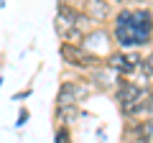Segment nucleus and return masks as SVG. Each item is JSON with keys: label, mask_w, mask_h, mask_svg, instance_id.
Segmentation results:
<instances>
[{"label": "nucleus", "mask_w": 153, "mask_h": 143, "mask_svg": "<svg viewBox=\"0 0 153 143\" xmlns=\"http://www.w3.org/2000/svg\"><path fill=\"white\" fill-rule=\"evenodd\" d=\"M31 95H33V89H31V87H26V89H21V92L16 95V100H28Z\"/></svg>", "instance_id": "nucleus-17"}, {"label": "nucleus", "mask_w": 153, "mask_h": 143, "mask_svg": "<svg viewBox=\"0 0 153 143\" xmlns=\"http://www.w3.org/2000/svg\"><path fill=\"white\" fill-rule=\"evenodd\" d=\"M87 82L92 84V89H100V92H112L120 82V74L115 69H110L107 64L94 66L92 72H87Z\"/></svg>", "instance_id": "nucleus-7"}, {"label": "nucleus", "mask_w": 153, "mask_h": 143, "mask_svg": "<svg viewBox=\"0 0 153 143\" xmlns=\"http://www.w3.org/2000/svg\"><path fill=\"white\" fill-rule=\"evenodd\" d=\"M76 13H79V10H74V8H69V5H61V3L56 5L54 28H56V33H59V39H61V41H66V36H69V33L74 31Z\"/></svg>", "instance_id": "nucleus-8"}, {"label": "nucleus", "mask_w": 153, "mask_h": 143, "mask_svg": "<svg viewBox=\"0 0 153 143\" xmlns=\"http://www.w3.org/2000/svg\"><path fill=\"white\" fill-rule=\"evenodd\" d=\"M105 64L110 69H115L120 77H135L138 72H140V64H143V56L138 51H123V49H115L112 54L105 59Z\"/></svg>", "instance_id": "nucleus-4"}, {"label": "nucleus", "mask_w": 153, "mask_h": 143, "mask_svg": "<svg viewBox=\"0 0 153 143\" xmlns=\"http://www.w3.org/2000/svg\"><path fill=\"white\" fill-rule=\"evenodd\" d=\"M87 13L94 18V23H105L112 18V0H89Z\"/></svg>", "instance_id": "nucleus-11"}, {"label": "nucleus", "mask_w": 153, "mask_h": 143, "mask_svg": "<svg viewBox=\"0 0 153 143\" xmlns=\"http://www.w3.org/2000/svg\"><path fill=\"white\" fill-rule=\"evenodd\" d=\"M82 115V110H79V105H56L54 107V120L59 128H69L74 125V120Z\"/></svg>", "instance_id": "nucleus-10"}, {"label": "nucleus", "mask_w": 153, "mask_h": 143, "mask_svg": "<svg viewBox=\"0 0 153 143\" xmlns=\"http://www.w3.org/2000/svg\"><path fill=\"white\" fill-rule=\"evenodd\" d=\"M146 3H153V0H146Z\"/></svg>", "instance_id": "nucleus-18"}, {"label": "nucleus", "mask_w": 153, "mask_h": 143, "mask_svg": "<svg viewBox=\"0 0 153 143\" xmlns=\"http://www.w3.org/2000/svg\"><path fill=\"white\" fill-rule=\"evenodd\" d=\"M148 95H151V87H140V84H135L133 79L120 77V82L115 87V102L120 105V112L128 118V112H130L138 102H143Z\"/></svg>", "instance_id": "nucleus-2"}, {"label": "nucleus", "mask_w": 153, "mask_h": 143, "mask_svg": "<svg viewBox=\"0 0 153 143\" xmlns=\"http://www.w3.org/2000/svg\"><path fill=\"white\" fill-rule=\"evenodd\" d=\"M92 95V84L87 79H64L56 92V105H79Z\"/></svg>", "instance_id": "nucleus-5"}, {"label": "nucleus", "mask_w": 153, "mask_h": 143, "mask_svg": "<svg viewBox=\"0 0 153 143\" xmlns=\"http://www.w3.org/2000/svg\"><path fill=\"white\" fill-rule=\"evenodd\" d=\"M112 31H107V28H94V31L92 33H87V36H84V41H82V46H84V49H87L89 51V54H92V56H97V59L100 61H105V59H107V56L110 54H112Z\"/></svg>", "instance_id": "nucleus-6"}, {"label": "nucleus", "mask_w": 153, "mask_h": 143, "mask_svg": "<svg viewBox=\"0 0 153 143\" xmlns=\"http://www.w3.org/2000/svg\"><path fill=\"white\" fill-rule=\"evenodd\" d=\"M28 118H31L28 107H21V110H18V118H16V128H23V125L28 123Z\"/></svg>", "instance_id": "nucleus-15"}, {"label": "nucleus", "mask_w": 153, "mask_h": 143, "mask_svg": "<svg viewBox=\"0 0 153 143\" xmlns=\"http://www.w3.org/2000/svg\"><path fill=\"white\" fill-rule=\"evenodd\" d=\"M115 3H120L123 8H133V5L140 8V3H146V0H115Z\"/></svg>", "instance_id": "nucleus-16"}, {"label": "nucleus", "mask_w": 153, "mask_h": 143, "mask_svg": "<svg viewBox=\"0 0 153 143\" xmlns=\"http://www.w3.org/2000/svg\"><path fill=\"white\" fill-rule=\"evenodd\" d=\"M125 136L133 138L135 143H151L153 141V118H148V120H133L125 128Z\"/></svg>", "instance_id": "nucleus-9"}, {"label": "nucleus", "mask_w": 153, "mask_h": 143, "mask_svg": "<svg viewBox=\"0 0 153 143\" xmlns=\"http://www.w3.org/2000/svg\"><path fill=\"white\" fill-rule=\"evenodd\" d=\"M138 74H143V77H148V79H153V51L143 59V64H140V72Z\"/></svg>", "instance_id": "nucleus-13"}, {"label": "nucleus", "mask_w": 153, "mask_h": 143, "mask_svg": "<svg viewBox=\"0 0 153 143\" xmlns=\"http://www.w3.org/2000/svg\"><path fill=\"white\" fill-rule=\"evenodd\" d=\"M94 28H97V23H94V18L89 16L87 10H79V13H76V23H74V31L79 33V36H87V33H92Z\"/></svg>", "instance_id": "nucleus-12"}, {"label": "nucleus", "mask_w": 153, "mask_h": 143, "mask_svg": "<svg viewBox=\"0 0 153 143\" xmlns=\"http://www.w3.org/2000/svg\"><path fill=\"white\" fill-rule=\"evenodd\" d=\"M112 39L123 51H135L153 41L151 8H120L112 16Z\"/></svg>", "instance_id": "nucleus-1"}, {"label": "nucleus", "mask_w": 153, "mask_h": 143, "mask_svg": "<svg viewBox=\"0 0 153 143\" xmlns=\"http://www.w3.org/2000/svg\"><path fill=\"white\" fill-rule=\"evenodd\" d=\"M59 54H61V59H64L66 66H71V69H82V72H92L94 66L105 64V61H100L97 56L89 54L82 44H61L59 46Z\"/></svg>", "instance_id": "nucleus-3"}, {"label": "nucleus", "mask_w": 153, "mask_h": 143, "mask_svg": "<svg viewBox=\"0 0 153 143\" xmlns=\"http://www.w3.org/2000/svg\"><path fill=\"white\" fill-rule=\"evenodd\" d=\"M54 143H71V128H56Z\"/></svg>", "instance_id": "nucleus-14"}]
</instances>
